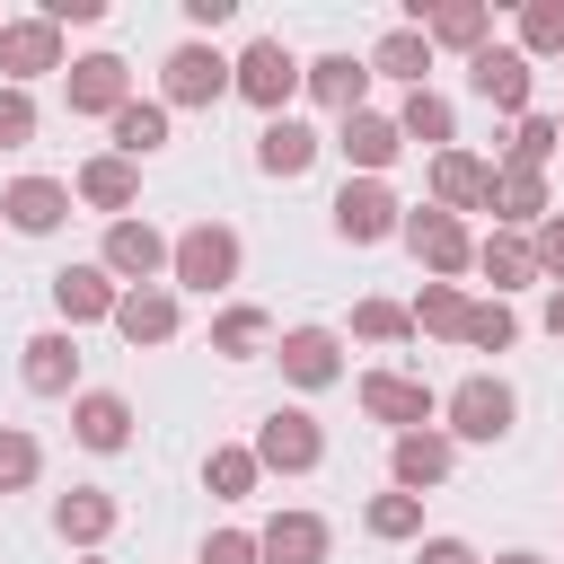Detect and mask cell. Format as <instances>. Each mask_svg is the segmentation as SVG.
Returning <instances> with one entry per match:
<instances>
[{
	"instance_id": "47",
	"label": "cell",
	"mask_w": 564,
	"mask_h": 564,
	"mask_svg": "<svg viewBox=\"0 0 564 564\" xmlns=\"http://www.w3.org/2000/svg\"><path fill=\"white\" fill-rule=\"evenodd\" d=\"M546 335H555V344H564V282H555V291H546Z\"/></svg>"
},
{
	"instance_id": "42",
	"label": "cell",
	"mask_w": 564,
	"mask_h": 564,
	"mask_svg": "<svg viewBox=\"0 0 564 564\" xmlns=\"http://www.w3.org/2000/svg\"><path fill=\"white\" fill-rule=\"evenodd\" d=\"M26 141H35V97L0 88V150H26Z\"/></svg>"
},
{
	"instance_id": "46",
	"label": "cell",
	"mask_w": 564,
	"mask_h": 564,
	"mask_svg": "<svg viewBox=\"0 0 564 564\" xmlns=\"http://www.w3.org/2000/svg\"><path fill=\"white\" fill-rule=\"evenodd\" d=\"M414 564H476V546H467V538H423Z\"/></svg>"
},
{
	"instance_id": "49",
	"label": "cell",
	"mask_w": 564,
	"mask_h": 564,
	"mask_svg": "<svg viewBox=\"0 0 564 564\" xmlns=\"http://www.w3.org/2000/svg\"><path fill=\"white\" fill-rule=\"evenodd\" d=\"M555 123H564V115H555Z\"/></svg>"
},
{
	"instance_id": "25",
	"label": "cell",
	"mask_w": 564,
	"mask_h": 564,
	"mask_svg": "<svg viewBox=\"0 0 564 564\" xmlns=\"http://www.w3.org/2000/svg\"><path fill=\"white\" fill-rule=\"evenodd\" d=\"M264 564H326V520L317 511H282V520H264Z\"/></svg>"
},
{
	"instance_id": "44",
	"label": "cell",
	"mask_w": 564,
	"mask_h": 564,
	"mask_svg": "<svg viewBox=\"0 0 564 564\" xmlns=\"http://www.w3.org/2000/svg\"><path fill=\"white\" fill-rule=\"evenodd\" d=\"M529 247H538V273H555V282H564V212H546Z\"/></svg>"
},
{
	"instance_id": "10",
	"label": "cell",
	"mask_w": 564,
	"mask_h": 564,
	"mask_svg": "<svg viewBox=\"0 0 564 564\" xmlns=\"http://www.w3.org/2000/svg\"><path fill=\"white\" fill-rule=\"evenodd\" d=\"M441 414H449V432H458V441H502V432H511V388L476 370V379H458V388H449V405H441Z\"/></svg>"
},
{
	"instance_id": "13",
	"label": "cell",
	"mask_w": 564,
	"mask_h": 564,
	"mask_svg": "<svg viewBox=\"0 0 564 564\" xmlns=\"http://www.w3.org/2000/svg\"><path fill=\"white\" fill-rule=\"evenodd\" d=\"M467 79H476V97H485V106L529 115V53H520V44H485V53L467 62Z\"/></svg>"
},
{
	"instance_id": "36",
	"label": "cell",
	"mask_w": 564,
	"mask_h": 564,
	"mask_svg": "<svg viewBox=\"0 0 564 564\" xmlns=\"http://www.w3.org/2000/svg\"><path fill=\"white\" fill-rule=\"evenodd\" d=\"M256 476H264V467H256V449H212V467H203V485H212L220 502H247V494H256Z\"/></svg>"
},
{
	"instance_id": "35",
	"label": "cell",
	"mask_w": 564,
	"mask_h": 564,
	"mask_svg": "<svg viewBox=\"0 0 564 564\" xmlns=\"http://www.w3.org/2000/svg\"><path fill=\"white\" fill-rule=\"evenodd\" d=\"M555 141H564V123H555V115H520V123H511V159H502V167H538V176H546Z\"/></svg>"
},
{
	"instance_id": "45",
	"label": "cell",
	"mask_w": 564,
	"mask_h": 564,
	"mask_svg": "<svg viewBox=\"0 0 564 564\" xmlns=\"http://www.w3.org/2000/svg\"><path fill=\"white\" fill-rule=\"evenodd\" d=\"M44 18H53V26H97L106 0H44Z\"/></svg>"
},
{
	"instance_id": "38",
	"label": "cell",
	"mask_w": 564,
	"mask_h": 564,
	"mask_svg": "<svg viewBox=\"0 0 564 564\" xmlns=\"http://www.w3.org/2000/svg\"><path fill=\"white\" fill-rule=\"evenodd\" d=\"M511 335H520V317H511L502 300H476V308H467V335H458V344H476V352H511Z\"/></svg>"
},
{
	"instance_id": "23",
	"label": "cell",
	"mask_w": 564,
	"mask_h": 564,
	"mask_svg": "<svg viewBox=\"0 0 564 564\" xmlns=\"http://www.w3.org/2000/svg\"><path fill=\"white\" fill-rule=\"evenodd\" d=\"M70 194H79V203H97V212H132V194H141V176H132V159H115V150H97V159H79V176H70Z\"/></svg>"
},
{
	"instance_id": "15",
	"label": "cell",
	"mask_w": 564,
	"mask_h": 564,
	"mask_svg": "<svg viewBox=\"0 0 564 564\" xmlns=\"http://www.w3.org/2000/svg\"><path fill=\"white\" fill-rule=\"evenodd\" d=\"M414 26H423L432 44H449V53H467V62H476V53H485V35H494V9H485V0H441V9H423V0H414Z\"/></svg>"
},
{
	"instance_id": "40",
	"label": "cell",
	"mask_w": 564,
	"mask_h": 564,
	"mask_svg": "<svg viewBox=\"0 0 564 564\" xmlns=\"http://www.w3.org/2000/svg\"><path fill=\"white\" fill-rule=\"evenodd\" d=\"M520 53L538 62V53H564V0H529L520 9Z\"/></svg>"
},
{
	"instance_id": "8",
	"label": "cell",
	"mask_w": 564,
	"mask_h": 564,
	"mask_svg": "<svg viewBox=\"0 0 564 564\" xmlns=\"http://www.w3.org/2000/svg\"><path fill=\"white\" fill-rule=\"evenodd\" d=\"M0 70H9V88L44 79V70H70L62 62V26L53 18H0Z\"/></svg>"
},
{
	"instance_id": "48",
	"label": "cell",
	"mask_w": 564,
	"mask_h": 564,
	"mask_svg": "<svg viewBox=\"0 0 564 564\" xmlns=\"http://www.w3.org/2000/svg\"><path fill=\"white\" fill-rule=\"evenodd\" d=\"M494 564H546V555H494Z\"/></svg>"
},
{
	"instance_id": "32",
	"label": "cell",
	"mask_w": 564,
	"mask_h": 564,
	"mask_svg": "<svg viewBox=\"0 0 564 564\" xmlns=\"http://www.w3.org/2000/svg\"><path fill=\"white\" fill-rule=\"evenodd\" d=\"M150 150H167V97H132L115 115V159H150Z\"/></svg>"
},
{
	"instance_id": "5",
	"label": "cell",
	"mask_w": 564,
	"mask_h": 564,
	"mask_svg": "<svg viewBox=\"0 0 564 564\" xmlns=\"http://www.w3.org/2000/svg\"><path fill=\"white\" fill-rule=\"evenodd\" d=\"M185 291H220V282H238V229H220V220H194V229H176V264H167Z\"/></svg>"
},
{
	"instance_id": "19",
	"label": "cell",
	"mask_w": 564,
	"mask_h": 564,
	"mask_svg": "<svg viewBox=\"0 0 564 564\" xmlns=\"http://www.w3.org/2000/svg\"><path fill=\"white\" fill-rule=\"evenodd\" d=\"M115 520H123V502H115V494H97V485H70V494L53 502V529H62L70 546H106V538H115Z\"/></svg>"
},
{
	"instance_id": "20",
	"label": "cell",
	"mask_w": 564,
	"mask_h": 564,
	"mask_svg": "<svg viewBox=\"0 0 564 564\" xmlns=\"http://www.w3.org/2000/svg\"><path fill=\"white\" fill-rule=\"evenodd\" d=\"M502 229H538L555 203H546V176L538 167H494V203H485Z\"/></svg>"
},
{
	"instance_id": "18",
	"label": "cell",
	"mask_w": 564,
	"mask_h": 564,
	"mask_svg": "<svg viewBox=\"0 0 564 564\" xmlns=\"http://www.w3.org/2000/svg\"><path fill=\"white\" fill-rule=\"evenodd\" d=\"M335 150H344L361 176H379V167L405 150V132H397V115H370V106H361V115H344V123H335Z\"/></svg>"
},
{
	"instance_id": "34",
	"label": "cell",
	"mask_w": 564,
	"mask_h": 564,
	"mask_svg": "<svg viewBox=\"0 0 564 564\" xmlns=\"http://www.w3.org/2000/svg\"><path fill=\"white\" fill-rule=\"evenodd\" d=\"M264 344H273V317H264V308H220V317H212V352L247 361V352H264Z\"/></svg>"
},
{
	"instance_id": "27",
	"label": "cell",
	"mask_w": 564,
	"mask_h": 564,
	"mask_svg": "<svg viewBox=\"0 0 564 564\" xmlns=\"http://www.w3.org/2000/svg\"><path fill=\"white\" fill-rule=\"evenodd\" d=\"M361 88H370V62H352V53H317V62H308V97H317V106L361 115Z\"/></svg>"
},
{
	"instance_id": "37",
	"label": "cell",
	"mask_w": 564,
	"mask_h": 564,
	"mask_svg": "<svg viewBox=\"0 0 564 564\" xmlns=\"http://www.w3.org/2000/svg\"><path fill=\"white\" fill-rule=\"evenodd\" d=\"M352 335H361V344H405V335H414V308H397V300H361V308H352Z\"/></svg>"
},
{
	"instance_id": "21",
	"label": "cell",
	"mask_w": 564,
	"mask_h": 564,
	"mask_svg": "<svg viewBox=\"0 0 564 564\" xmlns=\"http://www.w3.org/2000/svg\"><path fill=\"white\" fill-rule=\"evenodd\" d=\"M115 335H123V344H167V335H176V291H167V282L123 291V300H115Z\"/></svg>"
},
{
	"instance_id": "12",
	"label": "cell",
	"mask_w": 564,
	"mask_h": 564,
	"mask_svg": "<svg viewBox=\"0 0 564 564\" xmlns=\"http://www.w3.org/2000/svg\"><path fill=\"white\" fill-rule=\"evenodd\" d=\"M273 361H282L291 388H335V379H344V344H335V326H291V335L273 344Z\"/></svg>"
},
{
	"instance_id": "39",
	"label": "cell",
	"mask_w": 564,
	"mask_h": 564,
	"mask_svg": "<svg viewBox=\"0 0 564 564\" xmlns=\"http://www.w3.org/2000/svg\"><path fill=\"white\" fill-rule=\"evenodd\" d=\"M361 529H370V538H414V529H423V494H379V502L361 511Z\"/></svg>"
},
{
	"instance_id": "11",
	"label": "cell",
	"mask_w": 564,
	"mask_h": 564,
	"mask_svg": "<svg viewBox=\"0 0 564 564\" xmlns=\"http://www.w3.org/2000/svg\"><path fill=\"white\" fill-rule=\"evenodd\" d=\"M62 79H70V115H106V123H115V115L132 106V70H123V53H88V62H70Z\"/></svg>"
},
{
	"instance_id": "26",
	"label": "cell",
	"mask_w": 564,
	"mask_h": 564,
	"mask_svg": "<svg viewBox=\"0 0 564 564\" xmlns=\"http://www.w3.org/2000/svg\"><path fill=\"white\" fill-rule=\"evenodd\" d=\"M423 70H432V35H423V26H388V35L370 44V79H405V88H423Z\"/></svg>"
},
{
	"instance_id": "17",
	"label": "cell",
	"mask_w": 564,
	"mask_h": 564,
	"mask_svg": "<svg viewBox=\"0 0 564 564\" xmlns=\"http://www.w3.org/2000/svg\"><path fill=\"white\" fill-rule=\"evenodd\" d=\"M115 300H123V291H115V273H106V264H62V273H53V308H62L70 326L115 317Z\"/></svg>"
},
{
	"instance_id": "14",
	"label": "cell",
	"mask_w": 564,
	"mask_h": 564,
	"mask_svg": "<svg viewBox=\"0 0 564 564\" xmlns=\"http://www.w3.org/2000/svg\"><path fill=\"white\" fill-rule=\"evenodd\" d=\"M62 212H70V185H62V176H18V185L0 194V220L26 229V238H53Z\"/></svg>"
},
{
	"instance_id": "7",
	"label": "cell",
	"mask_w": 564,
	"mask_h": 564,
	"mask_svg": "<svg viewBox=\"0 0 564 564\" xmlns=\"http://www.w3.org/2000/svg\"><path fill=\"white\" fill-rule=\"evenodd\" d=\"M405 229V212H397V194L379 185V176H344V194H335V238H352V247H370V238H397Z\"/></svg>"
},
{
	"instance_id": "3",
	"label": "cell",
	"mask_w": 564,
	"mask_h": 564,
	"mask_svg": "<svg viewBox=\"0 0 564 564\" xmlns=\"http://www.w3.org/2000/svg\"><path fill=\"white\" fill-rule=\"evenodd\" d=\"M326 458V432H317V414H300V405H273L264 423H256V467H273V476H308Z\"/></svg>"
},
{
	"instance_id": "4",
	"label": "cell",
	"mask_w": 564,
	"mask_h": 564,
	"mask_svg": "<svg viewBox=\"0 0 564 564\" xmlns=\"http://www.w3.org/2000/svg\"><path fill=\"white\" fill-rule=\"evenodd\" d=\"M97 264H106V273H115L123 291H150V282H159V273L176 264V238H159L150 220H115V229H106V256H97Z\"/></svg>"
},
{
	"instance_id": "33",
	"label": "cell",
	"mask_w": 564,
	"mask_h": 564,
	"mask_svg": "<svg viewBox=\"0 0 564 564\" xmlns=\"http://www.w3.org/2000/svg\"><path fill=\"white\" fill-rule=\"evenodd\" d=\"M467 291L458 282H423V300H414V335H467Z\"/></svg>"
},
{
	"instance_id": "22",
	"label": "cell",
	"mask_w": 564,
	"mask_h": 564,
	"mask_svg": "<svg viewBox=\"0 0 564 564\" xmlns=\"http://www.w3.org/2000/svg\"><path fill=\"white\" fill-rule=\"evenodd\" d=\"M18 379L35 388V397H70V379H79V344L53 326V335H26V361H18Z\"/></svg>"
},
{
	"instance_id": "9",
	"label": "cell",
	"mask_w": 564,
	"mask_h": 564,
	"mask_svg": "<svg viewBox=\"0 0 564 564\" xmlns=\"http://www.w3.org/2000/svg\"><path fill=\"white\" fill-rule=\"evenodd\" d=\"M159 88H167V106H212L220 88H238V70H229L212 44H176V53L159 62Z\"/></svg>"
},
{
	"instance_id": "31",
	"label": "cell",
	"mask_w": 564,
	"mask_h": 564,
	"mask_svg": "<svg viewBox=\"0 0 564 564\" xmlns=\"http://www.w3.org/2000/svg\"><path fill=\"white\" fill-rule=\"evenodd\" d=\"M397 132H405V141H432V159H441V150H449V132H458V115H449V97H441V88H405Z\"/></svg>"
},
{
	"instance_id": "43",
	"label": "cell",
	"mask_w": 564,
	"mask_h": 564,
	"mask_svg": "<svg viewBox=\"0 0 564 564\" xmlns=\"http://www.w3.org/2000/svg\"><path fill=\"white\" fill-rule=\"evenodd\" d=\"M203 564H264V546L247 529H220V538H203Z\"/></svg>"
},
{
	"instance_id": "1",
	"label": "cell",
	"mask_w": 564,
	"mask_h": 564,
	"mask_svg": "<svg viewBox=\"0 0 564 564\" xmlns=\"http://www.w3.org/2000/svg\"><path fill=\"white\" fill-rule=\"evenodd\" d=\"M229 70H238V97H247V106H264V123L291 106V88H308V62H291V44H282V35H256Z\"/></svg>"
},
{
	"instance_id": "16",
	"label": "cell",
	"mask_w": 564,
	"mask_h": 564,
	"mask_svg": "<svg viewBox=\"0 0 564 564\" xmlns=\"http://www.w3.org/2000/svg\"><path fill=\"white\" fill-rule=\"evenodd\" d=\"M432 203H441V212H485V203H494V167H485L476 150H441V159H432Z\"/></svg>"
},
{
	"instance_id": "24",
	"label": "cell",
	"mask_w": 564,
	"mask_h": 564,
	"mask_svg": "<svg viewBox=\"0 0 564 564\" xmlns=\"http://www.w3.org/2000/svg\"><path fill=\"white\" fill-rule=\"evenodd\" d=\"M70 432H79L88 449H123V441H132V405H123L115 388H88V397H70Z\"/></svg>"
},
{
	"instance_id": "30",
	"label": "cell",
	"mask_w": 564,
	"mask_h": 564,
	"mask_svg": "<svg viewBox=\"0 0 564 564\" xmlns=\"http://www.w3.org/2000/svg\"><path fill=\"white\" fill-rule=\"evenodd\" d=\"M388 467H397V494H423V485H441V476H449V432H405Z\"/></svg>"
},
{
	"instance_id": "2",
	"label": "cell",
	"mask_w": 564,
	"mask_h": 564,
	"mask_svg": "<svg viewBox=\"0 0 564 564\" xmlns=\"http://www.w3.org/2000/svg\"><path fill=\"white\" fill-rule=\"evenodd\" d=\"M397 238L414 247V264H423L432 282H449V273H467V264H476V238H467V220H458V212H441V203L405 212V229H397Z\"/></svg>"
},
{
	"instance_id": "6",
	"label": "cell",
	"mask_w": 564,
	"mask_h": 564,
	"mask_svg": "<svg viewBox=\"0 0 564 564\" xmlns=\"http://www.w3.org/2000/svg\"><path fill=\"white\" fill-rule=\"evenodd\" d=\"M361 414H370V423H388V432L405 441V432H432V414H441V405H432V388H423V379H405V370H370V379H361Z\"/></svg>"
},
{
	"instance_id": "29",
	"label": "cell",
	"mask_w": 564,
	"mask_h": 564,
	"mask_svg": "<svg viewBox=\"0 0 564 564\" xmlns=\"http://www.w3.org/2000/svg\"><path fill=\"white\" fill-rule=\"evenodd\" d=\"M476 273H485V282H494V300H502V291L538 282V247H529L520 229H494V238L476 247Z\"/></svg>"
},
{
	"instance_id": "28",
	"label": "cell",
	"mask_w": 564,
	"mask_h": 564,
	"mask_svg": "<svg viewBox=\"0 0 564 564\" xmlns=\"http://www.w3.org/2000/svg\"><path fill=\"white\" fill-rule=\"evenodd\" d=\"M308 159H317V132H308L300 115H273V123L256 132V167H264V176H300Z\"/></svg>"
},
{
	"instance_id": "41",
	"label": "cell",
	"mask_w": 564,
	"mask_h": 564,
	"mask_svg": "<svg viewBox=\"0 0 564 564\" xmlns=\"http://www.w3.org/2000/svg\"><path fill=\"white\" fill-rule=\"evenodd\" d=\"M35 467H44V449H35V432H18V423H0V494H18V485H35Z\"/></svg>"
}]
</instances>
